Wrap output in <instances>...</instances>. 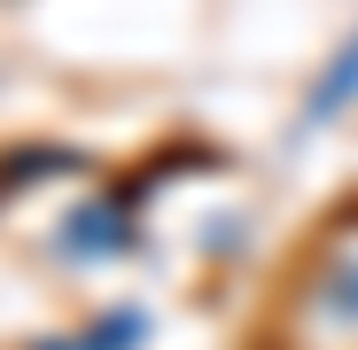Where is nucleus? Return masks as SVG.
<instances>
[{"mask_svg": "<svg viewBox=\"0 0 358 350\" xmlns=\"http://www.w3.org/2000/svg\"><path fill=\"white\" fill-rule=\"evenodd\" d=\"M350 94H358V39L343 47V63H327V78L312 86V109H304V125H327V117H335Z\"/></svg>", "mask_w": 358, "mask_h": 350, "instance_id": "obj_1", "label": "nucleus"}]
</instances>
